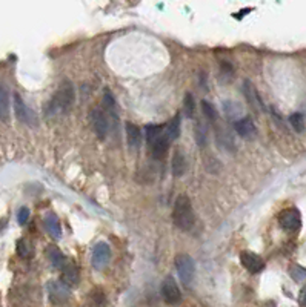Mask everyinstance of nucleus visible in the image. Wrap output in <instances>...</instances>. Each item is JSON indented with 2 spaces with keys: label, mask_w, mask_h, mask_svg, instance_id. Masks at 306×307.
Wrapping results in <instances>:
<instances>
[{
  "label": "nucleus",
  "mask_w": 306,
  "mask_h": 307,
  "mask_svg": "<svg viewBox=\"0 0 306 307\" xmlns=\"http://www.w3.org/2000/svg\"><path fill=\"white\" fill-rule=\"evenodd\" d=\"M103 108L109 114L116 112V100H114V95L109 89H105V92H103Z\"/></svg>",
  "instance_id": "26"
},
{
  "label": "nucleus",
  "mask_w": 306,
  "mask_h": 307,
  "mask_svg": "<svg viewBox=\"0 0 306 307\" xmlns=\"http://www.w3.org/2000/svg\"><path fill=\"white\" fill-rule=\"evenodd\" d=\"M289 125L294 128L295 132H303L304 131V119L300 112H295L289 117Z\"/></svg>",
  "instance_id": "25"
},
{
  "label": "nucleus",
  "mask_w": 306,
  "mask_h": 307,
  "mask_svg": "<svg viewBox=\"0 0 306 307\" xmlns=\"http://www.w3.org/2000/svg\"><path fill=\"white\" fill-rule=\"evenodd\" d=\"M263 307H276V304H274L273 301H268V302H266V304H265Z\"/></svg>",
  "instance_id": "32"
},
{
  "label": "nucleus",
  "mask_w": 306,
  "mask_h": 307,
  "mask_svg": "<svg viewBox=\"0 0 306 307\" xmlns=\"http://www.w3.org/2000/svg\"><path fill=\"white\" fill-rule=\"evenodd\" d=\"M165 135L169 138L171 143L179 138V135H180V115L179 114L176 115V117L171 122H168L165 125Z\"/></svg>",
  "instance_id": "19"
},
{
  "label": "nucleus",
  "mask_w": 306,
  "mask_h": 307,
  "mask_svg": "<svg viewBox=\"0 0 306 307\" xmlns=\"http://www.w3.org/2000/svg\"><path fill=\"white\" fill-rule=\"evenodd\" d=\"M243 91H245V95H246V98H248V101H249V105H251L252 108H255V109H258V111H263V109H265V106H263V103H261V98L258 97L255 88L252 86V83H251L249 80H245Z\"/></svg>",
  "instance_id": "16"
},
{
  "label": "nucleus",
  "mask_w": 306,
  "mask_h": 307,
  "mask_svg": "<svg viewBox=\"0 0 306 307\" xmlns=\"http://www.w3.org/2000/svg\"><path fill=\"white\" fill-rule=\"evenodd\" d=\"M279 224L285 230H298L301 226V215L297 209H285L279 215Z\"/></svg>",
  "instance_id": "8"
},
{
  "label": "nucleus",
  "mask_w": 306,
  "mask_h": 307,
  "mask_svg": "<svg viewBox=\"0 0 306 307\" xmlns=\"http://www.w3.org/2000/svg\"><path fill=\"white\" fill-rule=\"evenodd\" d=\"M108 299L100 287H94L86 296V307H106Z\"/></svg>",
  "instance_id": "14"
},
{
  "label": "nucleus",
  "mask_w": 306,
  "mask_h": 307,
  "mask_svg": "<svg viewBox=\"0 0 306 307\" xmlns=\"http://www.w3.org/2000/svg\"><path fill=\"white\" fill-rule=\"evenodd\" d=\"M80 281V274H79V269L74 263H68L63 267V272H62V283L68 287H75Z\"/></svg>",
  "instance_id": "12"
},
{
  "label": "nucleus",
  "mask_w": 306,
  "mask_h": 307,
  "mask_svg": "<svg viewBox=\"0 0 306 307\" xmlns=\"http://www.w3.org/2000/svg\"><path fill=\"white\" fill-rule=\"evenodd\" d=\"M300 304H301L303 307H306V287L301 290V295H300Z\"/></svg>",
  "instance_id": "31"
},
{
  "label": "nucleus",
  "mask_w": 306,
  "mask_h": 307,
  "mask_svg": "<svg viewBox=\"0 0 306 307\" xmlns=\"http://www.w3.org/2000/svg\"><path fill=\"white\" fill-rule=\"evenodd\" d=\"M172 223L176 227H179L180 230H191L196 223V215H194V209L193 204H191V200L185 195L180 194L174 203V209H172Z\"/></svg>",
  "instance_id": "2"
},
{
  "label": "nucleus",
  "mask_w": 306,
  "mask_h": 307,
  "mask_svg": "<svg viewBox=\"0 0 306 307\" xmlns=\"http://www.w3.org/2000/svg\"><path fill=\"white\" fill-rule=\"evenodd\" d=\"M48 255H50V261H51V264L54 266V267H57V269H63L66 264V258H65V255L57 249V247H51V249H48Z\"/></svg>",
  "instance_id": "22"
},
{
  "label": "nucleus",
  "mask_w": 306,
  "mask_h": 307,
  "mask_svg": "<svg viewBox=\"0 0 306 307\" xmlns=\"http://www.w3.org/2000/svg\"><path fill=\"white\" fill-rule=\"evenodd\" d=\"M17 220H19V224H26L28 223V220H29V209L28 208H20L19 209V212H17Z\"/></svg>",
  "instance_id": "30"
},
{
  "label": "nucleus",
  "mask_w": 306,
  "mask_h": 307,
  "mask_svg": "<svg viewBox=\"0 0 306 307\" xmlns=\"http://www.w3.org/2000/svg\"><path fill=\"white\" fill-rule=\"evenodd\" d=\"M74 100H75V92H74L72 83L63 82L59 86V89L54 92V95L51 97L48 105L45 106L47 117H56V115L66 114L72 108Z\"/></svg>",
  "instance_id": "1"
},
{
  "label": "nucleus",
  "mask_w": 306,
  "mask_h": 307,
  "mask_svg": "<svg viewBox=\"0 0 306 307\" xmlns=\"http://www.w3.org/2000/svg\"><path fill=\"white\" fill-rule=\"evenodd\" d=\"M174 264H176L180 281L186 287H191V284H193V281L196 278V263H194V260L191 258L189 255H186V253H180V255L176 257Z\"/></svg>",
  "instance_id": "3"
},
{
  "label": "nucleus",
  "mask_w": 306,
  "mask_h": 307,
  "mask_svg": "<svg viewBox=\"0 0 306 307\" xmlns=\"http://www.w3.org/2000/svg\"><path fill=\"white\" fill-rule=\"evenodd\" d=\"M289 275L292 277L294 281H298V283L306 281V269L294 264V266H291V269H289Z\"/></svg>",
  "instance_id": "27"
},
{
  "label": "nucleus",
  "mask_w": 306,
  "mask_h": 307,
  "mask_svg": "<svg viewBox=\"0 0 306 307\" xmlns=\"http://www.w3.org/2000/svg\"><path fill=\"white\" fill-rule=\"evenodd\" d=\"M234 129L245 140H254L257 137V128H255L254 122L248 117L239 119L234 125Z\"/></svg>",
  "instance_id": "10"
},
{
  "label": "nucleus",
  "mask_w": 306,
  "mask_h": 307,
  "mask_svg": "<svg viewBox=\"0 0 306 307\" xmlns=\"http://www.w3.org/2000/svg\"><path fill=\"white\" fill-rule=\"evenodd\" d=\"M223 112L226 114L228 119H236V122H237L242 114V106L237 101L226 100V101H223Z\"/></svg>",
  "instance_id": "20"
},
{
  "label": "nucleus",
  "mask_w": 306,
  "mask_h": 307,
  "mask_svg": "<svg viewBox=\"0 0 306 307\" xmlns=\"http://www.w3.org/2000/svg\"><path fill=\"white\" fill-rule=\"evenodd\" d=\"M17 252H19V255L23 257V258L29 257V255H31V246L28 244V241L19 240V243H17Z\"/></svg>",
  "instance_id": "29"
},
{
  "label": "nucleus",
  "mask_w": 306,
  "mask_h": 307,
  "mask_svg": "<svg viewBox=\"0 0 306 307\" xmlns=\"http://www.w3.org/2000/svg\"><path fill=\"white\" fill-rule=\"evenodd\" d=\"M91 122H93V128H94L97 137L100 140H105L109 132V119H108L106 112L100 108H94L91 112Z\"/></svg>",
  "instance_id": "4"
},
{
  "label": "nucleus",
  "mask_w": 306,
  "mask_h": 307,
  "mask_svg": "<svg viewBox=\"0 0 306 307\" xmlns=\"http://www.w3.org/2000/svg\"><path fill=\"white\" fill-rule=\"evenodd\" d=\"M240 263L249 274H260L265 269L263 258L258 253L251 252V250H243L240 253Z\"/></svg>",
  "instance_id": "5"
},
{
  "label": "nucleus",
  "mask_w": 306,
  "mask_h": 307,
  "mask_svg": "<svg viewBox=\"0 0 306 307\" xmlns=\"http://www.w3.org/2000/svg\"><path fill=\"white\" fill-rule=\"evenodd\" d=\"M48 290H50V299L56 304H60V302H65L69 296V287L65 286L62 281H53L50 283L48 286Z\"/></svg>",
  "instance_id": "11"
},
{
  "label": "nucleus",
  "mask_w": 306,
  "mask_h": 307,
  "mask_svg": "<svg viewBox=\"0 0 306 307\" xmlns=\"http://www.w3.org/2000/svg\"><path fill=\"white\" fill-rule=\"evenodd\" d=\"M186 172V157L182 150H176L172 157V175L182 177Z\"/></svg>",
  "instance_id": "17"
},
{
  "label": "nucleus",
  "mask_w": 306,
  "mask_h": 307,
  "mask_svg": "<svg viewBox=\"0 0 306 307\" xmlns=\"http://www.w3.org/2000/svg\"><path fill=\"white\" fill-rule=\"evenodd\" d=\"M196 138H197V144L199 146H205L206 144V138H208V135H206V129H205V126L203 125H199L197 126V129H196Z\"/></svg>",
  "instance_id": "28"
},
{
  "label": "nucleus",
  "mask_w": 306,
  "mask_h": 307,
  "mask_svg": "<svg viewBox=\"0 0 306 307\" xmlns=\"http://www.w3.org/2000/svg\"><path fill=\"white\" fill-rule=\"evenodd\" d=\"M10 115V92L5 85L0 83V119L7 120Z\"/></svg>",
  "instance_id": "18"
},
{
  "label": "nucleus",
  "mask_w": 306,
  "mask_h": 307,
  "mask_svg": "<svg viewBox=\"0 0 306 307\" xmlns=\"http://www.w3.org/2000/svg\"><path fill=\"white\" fill-rule=\"evenodd\" d=\"M183 111H185L186 119H194V115H196V100H194V97H193V94H191V92L185 94Z\"/></svg>",
  "instance_id": "23"
},
{
  "label": "nucleus",
  "mask_w": 306,
  "mask_h": 307,
  "mask_svg": "<svg viewBox=\"0 0 306 307\" xmlns=\"http://www.w3.org/2000/svg\"><path fill=\"white\" fill-rule=\"evenodd\" d=\"M43 224H45V229H47V232L50 234L51 238L59 240L62 237V226H60V221H59L56 214H53V212L47 214Z\"/></svg>",
  "instance_id": "13"
},
{
  "label": "nucleus",
  "mask_w": 306,
  "mask_h": 307,
  "mask_svg": "<svg viewBox=\"0 0 306 307\" xmlns=\"http://www.w3.org/2000/svg\"><path fill=\"white\" fill-rule=\"evenodd\" d=\"M14 112H16V117H17L22 123L32 125V122H34V114H32V111L26 106V103L23 101V98H22L17 92L14 94Z\"/></svg>",
  "instance_id": "9"
},
{
  "label": "nucleus",
  "mask_w": 306,
  "mask_h": 307,
  "mask_svg": "<svg viewBox=\"0 0 306 307\" xmlns=\"http://www.w3.org/2000/svg\"><path fill=\"white\" fill-rule=\"evenodd\" d=\"M162 298L168 304H179L182 301V292L172 277H166L162 283Z\"/></svg>",
  "instance_id": "7"
},
{
  "label": "nucleus",
  "mask_w": 306,
  "mask_h": 307,
  "mask_svg": "<svg viewBox=\"0 0 306 307\" xmlns=\"http://www.w3.org/2000/svg\"><path fill=\"white\" fill-rule=\"evenodd\" d=\"M163 129H165V126H162V125H148L145 128L148 146H151L152 143H156L160 138V135L163 134Z\"/></svg>",
  "instance_id": "21"
},
{
  "label": "nucleus",
  "mask_w": 306,
  "mask_h": 307,
  "mask_svg": "<svg viewBox=\"0 0 306 307\" xmlns=\"http://www.w3.org/2000/svg\"><path fill=\"white\" fill-rule=\"evenodd\" d=\"M202 111H203V115L209 120V122H215L218 119V114H217V109L214 108V105H211L209 101L203 100L202 101Z\"/></svg>",
  "instance_id": "24"
},
{
  "label": "nucleus",
  "mask_w": 306,
  "mask_h": 307,
  "mask_svg": "<svg viewBox=\"0 0 306 307\" xmlns=\"http://www.w3.org/2000/svg\"><path fill=\"white\" fill-rule=\"evenodd\" d=\"M111 260V249L109 246L105 243V241H99L94 249H93V257H91V263H93V267L100 271V269L106 267V264L109 263Z\"/></svg>",
  "instance_id": "6"
},
{
  "label": "nucleus",
  "mask_w": 306,
  "mask_h": 307,
  "mask_svg": "<svg viewBox=\"0 0 306 307\" xmlns=\"http://www.w3.org/2000/svg\"><path fill=\"white\" fill-rule=\"evenodd\" d=\"M126 140H128V146L131 149H139L140 143H142V134H140V128L131 122L126 123Z\"/></svg>",
  "instance_id": "15"
}]
</instances>
